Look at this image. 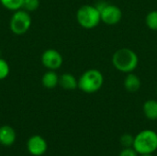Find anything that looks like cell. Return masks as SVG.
Returning <instances> with one entry per match:
<instances>
[{"label": "cell", "instance_id": "6da1fadb", "mask_svg": "<svg viewBox=\"0 0 157 156\" xmlns=\"http://www.w3.org/2000/svg\"><path fill=\"white\" fill-rule=\"evenodd\" d=\"M112 64L118 71L129 74L132 73L138 66L139 57L137 53L129 48H121L117 50L111 59Z\"/></svg>", "mask_w": 157, "mask_h": 156}, {"label": "cell", "instance_id": "7a4b0ae2", "mask_svg": "<svg viewBox=\"0 0 157 156\" xmlns=\"http://www.w3.org/2000/svg\"><path fill=\"white\" fill-rule=\"evenodd\" d=\"M103 84V74L98 69L86 70L78 79V88L86 94H94L99 91Z\"/></svg>", "mask_w": 157, "mask_h": 156}, {"label": "cell", "instance_id": "3957f363", "mask_svg": "<svg viewBox=\"0 0 157 156\" xmlns=\"http://www.w3.org/2000/svg\"><path fill=\"white\" fill-rule=\"evenodd\" d=\"M132 148L138 154H150L157 151V133L152 130L140 131L135 137Z\"/></svg>", "mask_w": 157, "mask_h": 156}, {"label": "cell", "instance_id": "277c9868", "mask_svg": "<svg viewBox=\"0 0 157 156\" xmlns=\"http://www.w3.org/2000/svg\"><path fill=\"white\" fill-rule=\"evenodd\" d=\"M76 20L78 24L86 29H91L98 26L101 21L100 12L92 5H84L76 11Z\"/></svg>", "mask_w": 157, "mask_h": 156}, {"label": "cell", "instance_id": "5b68a950", "mask_svg": "<svg viewBox=\"0 0 157 156\" xmlns=\"http://www.w3.org/2000/svg\"><path fill=\"white\" fill-rule=\"evenodd\" d=\"M31 26V17L29 16V12L25 9H18L14 11L10 22L9 27L10 30L16 35H23L29 31Z\"/></svg>", "mask_w": 157, "mask_h": 156}, {"label": "cell", "instance_id": "8992f818", "mask_svg": "<svg viewBox=\"0 0 157 156\" xmlns=\"http://www.w3.org/2000/svg\"><path fill=\"white\" fill-rule=\"evenodd\" d=\"M99 12L101 21L109 26L117 25L122 18V11L116 5L106 3L105 6L99 10Z\"/></svg>", "mask_w": 157, "mask_h": 156}, {"label": "cell", "instance_id": "52a82bcc", "mask_svg": "<svg viewBox=\"0 0 157 156\" xmlns=\"http://www.w3.org/2000/svg\"><path fill=\"white\" fill-rule=\"evenodd\" d=\"M63 62V56L57 50L48 49L41 54V63L48 70L56 71L62 66Z\"/></svg>", "mask_w": 157, "mask_h": 156}, {"label": "cell", "instance_id": "ba28073f", "mask_svg": "<svg viewBox=\"0 0 157 156\" xmlns=\"http://www.w3.org/2000/svg\"><path fill=\"white\" fill-rule=\"evenodd\" d=\"M47 143L43 139V137L40 135H33L31 136L28 143L27 148L30 154L34 156L43 155L47 151Z\"/></svg>", "mask_w": 157, "mask_h": 156}, {"label": "cell", "instance_id": "9c48e42d", "mask_svg": "<svg viewBox=\"0 0 157 156\" xmlns=\"http://www.w3.org/2000/svg\"><path fill=\"white\" fill-rule=\"evenodd\" d=\"M16 141L15 130L8 126L4 125L0 128V143L3 146H11Z\"/></svg>", "mask_w": 157, "mask_h": 156}, {"label": "cell", "instance_id": "30bf717a", "mask_svg": "<svg viewBox=\"0 0 157 156\" xmlns=\"http://www.w3.org/2000/svg\"><path fill=\"white\" fill-rule=\"evenodd\" d=\"M123 86L126 91L130 93H135L139 91V89L141 88L142 82H141L140 77L137 74L133 73H129L124 78Z\"/></svg>", "mask_w": 157, "mask_h": 156}, {"label": "cell", "instance_id": "8fae6325", "mask_svg": "<svg viewBox=\"0 0 157 156\" xmlns=\"http://www.w3.org/2000/svg\"><path fill=\"white\" fill-rule=\"evenodd\" d=\"M59 86L64 90H75L78 87V80L70 73H64L59 76Z\"/></svg>", "mask_w": 157, "mask_h": 156}, {"label": "cell", "instance_id": "7c38bea8", "mask_svg": "<svg viewBox=\"0 0 157 156\" xmlns=\"http://www.w3.org/2000/svg\"><path fill=\"white\" fill-rule=\"evenodd\" d=\"M41 84L47 89H52L59 85V76L55 71L49 70L41 77Z\"/></svg>", "mask_w": 157, "mask_h": 156}, {"label": "cell", "instance_id": "4fadbf2b", "mask_svg": "<svg viewBox=\"0 0 157 156\" xmlns=\"http://www.w3.org/2000/svg\"><path fill=\"white\" fill-rule=\"evenodd\" d=\"M143 111L144 116L150 120H157V100L148 99L144 103Z\"/></svg>", "mask_w": 157, "mask_h": 156}, {"label": "cell", "instance_id": "5bb4252c", "mask_svg": "<svg viewBox=\"0 0 157 156\" xmlns=\"http://www.w3.org/2000/svg\"><path fill=\"white\" fill-rule=\"evenodd\" d=\"M0 3L5 8L8 10L17 11L22 8L24 0H0Z\"/></svg>", "mask_w": 157, "mask_h": 156}, {"label": "cell", "instance_id": "9a60e30c", "mask_svg": "<svg viewBox=\"0 0 157 156\" xmlns=\"http://www.w3.org/2000/svg\"><path fill=\"white\" fill-rule=\"evenodd\" d=\"M145 24L150 29L157 30V10H152L146 15Z\"/></svg>", "mask_w": 157, "mask_h": 156}, {"label": "cell", "instance_id": "2e32d148", "mask_svg": "<svg viewBox=\"0 0 157 156\" xmlns=\"http://www.w3.org/2000/svg\"><path fill=\"white\" fill-rule=\"evenodd\" d=\"M39 6H40V0H24L22 8H24L28 12H32L37 10Z\"/></svg>", "mask_w": 157, "mask_h": 156}, {"label": "cell", "instance_id": "e0dca14e", "mask_svg": "<svg viewBox=\"0 0 157 156\" xmlns=\"http://www.w3.org/2000/svg\"><path fill=\"white\" fill-rule=\"evenodd\" d=\"M9 72H10V68L7 62L0 58V80L6 79L8 76Z\"/></svg>", "mask_w": 157, "mask_h": 156}, {"label": "cell", "instance_id": "ac0fdd59", "mask_svg": "<svg viewBox=\"0 0 157 156\" xmlns=\"http://www.w3.org/2000/svg\"><path fill=\"white\" fill-rule=\"evenodd\" d=\"M133 141H134V137L131 134H123L121 137V143L124 146V148L126 147H132L133 144Z\"/></svg>", "mask_w": 157, "mask_h": 156}, {"label": "cell", "instance_id": "d6986e66", "mask_svg": "<svg viewBox=\"0 0 157 156\" xmlns=\"http://www.w3.org/2000/svg\"><path fill=\"white\" fill-rule=\"evenodd\" d=\"M119 156H138V153L132 147H126L121 152Z\"/></svg>", "mask_w": 157, "mask_h": 156}, {"label": "cell", "instance_id": "ffe728a7", "mask_svg": "<svg viewBox=\"0 0 157 156\" xmlns=\"http://www.w3.org/2000/svg\"><path fill=\"white\" fill-rule=\"evenodd\" d=\"M140 156H154L153 154H140Z\"/></svg>", "mask_w": 157, "mask_h": 156}, {"label": "cell", "instance_id": "44dd1931", "mask_svg": "<svg viewBox=\"0 0 157 156\" xmlns=\"http://www.w3.org/2000/svg\"><path fill=\"white\" fill-rule=\"evenodd\" d=\"M156 93H157V86H156Z\"/></svg>", "mask_w": 157, "mask_h": 156}]
</instances>
